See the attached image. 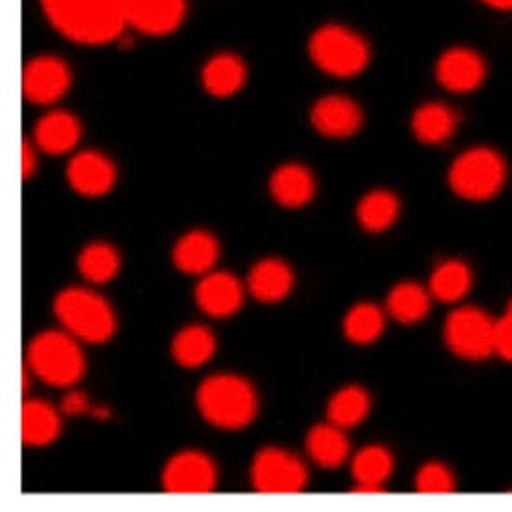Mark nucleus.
I'll list each match as a JSON object with an SVG mask.
<instances>
[{
    "mask_svg": "<svg viewBox=\"0 0 512 512\" xmlns=\"http://www.w3.org/2000/svg\"><path fill=\"white\" fill-rule=\"evenodd\" d=\"M41 8L64 38L82 45H105L127 28L122 0H41Z\"/></svg>",
    "mask_w": 512,
    "mask_h": 512,
    "instance_id": "1",
    "label": "nucleus"
},
{
    "mask_svg": "<svg viewBox=\"0 0 512 512\" xmlns=\"http://www.w3.org/2000/svg\"><path fill=\"white\" fill-rule=\"evenodd\" d=\"M254 386L237 375H215L203 380L198 390V408L205 421L226 431L248 427L257 414Z\"/></svg>",
    "mask_w": 512,
    "mask_h": 512,
    "instance_id": "2",
    "label": "nucleus"
},
{
    "mask_svg": "<svg viewBox=\"0 0 512 512\" xmlns=\"http://www.w3.org/2000/svg\"><path fill=\"white\" fill-rule=\"evenodd\" d=\"M27 367L41 382L54 388H69L81 380L86 360L77 337L66 330H49L30 341Z\"/></svg>",
    "mask_w": 512,
    "mask_h": 512,
    "instance_id": "3",
    "label": "nucleus"
},
{
    "mask_svg": "<svg viewBox=\"0 0 512 512\" xmlns=\"http://www.w3.org/2000/svg\"><path fill=\"white\" fill-rule=\"evenodd\" d=\"M54 315L66 332L86 343H105L118 324L107 300L81 287L66 289L54 298Z\"/></svg>",
    "mask_w": 512,
    "mask_h": 512,
    "instance_id": "4",
    "label": "nucleus"
},
{
    "mask_svg": "<svg viewBox=\"0 0 512 512\" xmlns=\"http://www.w3.org/2000/svg\"><path fill=\"white\" fill-rule=\"evenodd\" d=\"M308 51L317 68L337 79L360 75L371 60V49L364 36L341 25L317 28L311 36Z\"/></svg>",
    "mask_w": 512,
    "mask_h": 512,
    "instance_id": "5",
    "label": "nucleus"
},
{
    "mask_svg": "<svg viewBox=\"0 0 512 512\" xmlns=\"http://www.w3.org/2000/svg\"><path fill=\"white\" fill-rule=\"evenodd\" d=\"M507 181V162L496 149L473 148L455 159L449 170L453 192L470 202H486L501 192Z\"/></svg>",
    "mask_w": 512,
    "mask_h": 512,
    "instance_id": "6",
    "label": "nucleus"
},
{
    "mask_svg": "<svg viewBox=\"0 0 512 512\" xmlns=\"http://www.w3.org/2000/svg\"><path fill=\"white\" fill-rule=\"evenodd\" d=\"M445 343L464 360H486L494 354L496 321L477 308H460L447 317Z\"/></svg>",
    "mask_w": 512,
    "mask_h": 512,
    "instance_id": "7",
    "label": "nucleus"
},
{
    "mask_svg": "<svg viewBox=\"0 0 512 512\" xmlns=\"http://www.w3.org/2000/svg\"><path fill=\"white\" fill-rule=\"evenodd\" d=\"M250 477L252 485L261 494H298L308 485L304 462L280 447L259 451Z\"/></svg>",
    "mask_w": 512,
    "mask_h": 512,
    "instance_id": "8",
    "label": "nucleus"
},
{
    "mask_svg": "<svg viewBox=\"0 0 512 512\" xmlns=\"http://www.w3.org/2000/svg\"><path fill=\"white\" fill-rule=\"evenodd\" d=\"M71 69L62 58H32L23 71V94L34 105H53L68 94Z\"/></svg>",
    "mask_w": 512,
    "mask_h": 512,
    "instance_id": "9",
    "label": "nucleus"
},
{
    "mask_svg": "<svg viewBox=\"0 0 512 512\" xmlns=\"http://www.w3.org/2000/svg\"><path fill=\"white\" fill-rule=\"evenodd\" d=\"M216 466L200 451H185L168 460L162 486L170 494H209L216 486Z\"/></svg>",
    "mask_w": 512,
    "mask_h": 512,
    "instance_id": "10",
    "label": "nucleus"
},
{
    "mask_svg": "<svg viewBox=\"0 0 512 512\" xmlns=\"http://www.w3.org/2000/svg\"><path fill=\"white\" fill-rule=\"evenodd\" d=\"M127 27L146 36H166L181 27L187 0H122Z\"/></svg>",
    "mask_w": 512,
    "mask_h": 512,
    "instance_id": "11",
    "label": "nucleus"
},
{
    "mask_svg": "<svg viewBox=\"0 0 512 512\" xmlns=\"http://www.w3.org/2000/svg\"><path fill=\"white\" fill-rule=\"evenodd\" d=\"M486 77L485 60L468 47L447 49L436 64V79L453 94L477 90Z\"/></svg>",
    "mask_w": 512,
    "mask_h": 512,
    "instance_id": "12",
    "label": "nucleus"
},
{
    "mask_svg": "<svg viewBox=\"0 0 512 512\" xmlns=\"http://www.w3.org/2000/svg\"><path fill=\"white\" fill-rule=\"evenodd\" d=\"M118 172L114 162L99 151H81L68 166V181L71 189L81 196L99 198L114 189Z\"/></svg>",
    "mask_w": 512,
    "mask_h": 512,
    "instance_id": "13",
    "label": "nucleus"
},
{
    "mask_svg": "<svg viewBox=\"0 0 512 512\" xmlns=\"http://www.w3.org/2000/svg\"><path fill=\"white\" fill-rule=\"evenodd\" d=\"M311 123L317 133L328 138H349L364 123V112L345 95H326L311 108Z\"/></svg>",
    "mask_w": 512,
    "mask_h": 512,
    "instance_id": "14",
    "label": "nucleus"
},
{
    "mask_svg": "<svg viewBox=\"0 0 512 512\" xmlns=\"http://www.w3.org/2000/svg\"><path fill=\"white\" fill-rule=\"evenodd\" d=\"M196 302L203 313L215 319L230 317L243 306V283L230 272H209L196 287Z\"/></svg>",
    "mask_w": 512,
    "mask_h": 512,
    "instance_id": "15",
    "label": "nucleus"
},
{
    "mask_svg": "<svg viewBox=\"0 0 512 512\" xmlns=\"http://www.w3.org/2000/svg\"><path fill=\"white\" fill-rule=\"evenodd\" d=\"M172 257L174 265L181 272L192 276H205L213 272L218 263L220 244L209 231H190L177 241Z\"/></svg>",
    "mask_w": 512,
    "mask_h": 512,
    "instance_id": "16",
    "label": "nucleus"
},
{
    "mask_svg": "<svg viewBox=\"0 0 512 512\" xmlns=\"http://www.w3.org/2000/svg\"><path fill=\"white\" fill-rule=\"evenodd\" d=\"M315 177L310 168L297 162L280 166L270 177V194L287 209H298L311 202L315 196Z\"/></svg>",
    "mask_w": 512,
    "mask_h": 512,
    "instance_id": "17",
    "label": "nucleus"
},
{
    "mask_svg": "<svg viewBox=\"0 0 512 512\" xmlns=\"http://www.w3.org/2000/svg\"><path fill=\"white\" fill-rule=\"evenodd\" d=\"M81 122L66 110H53L41 118L34 140L36 148L49 155H64L75 148L81 140Z\"/></svg>",
    "mask_w": 512,
    "mask_h": 512,
    "instance_id": "18",
    "label": "nucleus"
},
{
    "mask_svg": "<svg viewBox=\"0 0 512 512\" xmlns=\"http://www.w3.org/2000/svg\"><path fill=\"white\" fill-rule=\"evenodd\" d=\"M393 472V457L382 445H369L352 460L354 494H380Z\"/></svg>",
    "mask_w": 512,
    "mask_h": 512,
    "instance_id": "19",
    "label": "nucleus"
},
{
    "mask_svg": "<svg viewBox=\"0 0 512 512\" xmlns=\"http://www.w3.org/2000/svg\"><path fill=\"white\" fill-rule=\"evenodd\" d=\"M293 270L282 259H263L248 276V291L259 302H280L293 289Z\"/></svg>",
    "mask_w": 512,
    "mask_h": 512,
    "instance_id": "20",
    "label": "nucleus"
},
{
    "mask_svg": "<svg viewBox=\"0 0 512 512\" xmlns=\"http://www.w3.org/2000/svg\"><path fill=\"white\" fill-rule=\"evenodd\" d=\"M203 88L213 97L237 94L246 82V64L233 53L215 54L202 69Z\"/></svg>",
    "mask_w": 512,
    "mask_h": 512,
    "instance_id": "21",
    "label": "nucleus"
},
{
    "mask_svg": "<svg viewBox=\"0 0 512 512\" xmlns=\"http://www.w3.org/2000/svg\"><path fill=\"white\" fill-rule=\"evenodd\" d=\"M62 431V419L45 401H25L21 408V438L28 447L53 444Z\"/></svg>",
    "mask_w": 512,
    "mask_h": 512,
    "instance_id": "22",
    "label": "nucleus"
},
{
    "mask_svg": "<svg viewBox=\"0 0 512 512\" xmlns=\"http://www.w3.org/2000/svg\"><path fill=\"white\" fill-rule=\"evenodd\" d=\"M306 449L315 464L326 470H334L349 459L351 444L345 431L328 421L311 429L306 438Z\"/></svg>",
    "mask_w": 512,
    "mask_h": 512,
    "instance_id": "23",
    "label": "nucleus"
},
{
    "mask_svg": "<svg viewBox=\"0 0 512 512\" xmlns=\"http://www.w3.org/2000/svg\"><path fill=\"white\" fill-rule=\"evenodd\" d=\"M457 114L442 103H427L419 107L412 118V131L419 142L436 146L444 144L457 131Z\"/></svg>",
    "mask_w": 512,
    "mask_h": 512,
    "instance_id": "24",
    "label": "nucleus"
},
{
    "mask_svg": "<svg viewBox=\"0 0 512 512\" xmlns=\"http://www.w3.org/2000/svg\"><path fill=\"white\" fill-rule=\"evenodd\" d=\"M216 351V337L209 328L192 324L183 328L172 343V356L177 364L196 369L207 364Z\"/></svg>",
    "mask_w": 512,
    "mask_h": 512,
    "instance_id": "25",
    "label": "nucleus"
},
{
    "mask_svg": "<svg viewBox=\"0 0 512 512\" xmlns=\"http://www.w3.org/2000/svg\"><path fill=\"white\" fill-rule=\"evenodd\" d=\"M431 297V291L418 283H399L388 297V313L399 323H419L429 315Z\"/></svg>",
    "mask_w": 512,
    "mask_h": 512,
    "instance_id": "26",
    "label": "nucleus"
},
{
    "mask_svg": "<svg viewBox=\"0 0 512 512\" xmlns=\"http://www.w3.org/2000/svg\"><path fill=\"white\" fill-rule=\"evenodd\" d=\"M371 410V397L360 386H347L337 391L328 403V421L347 431L358 427Z\"/></svg>",
    "mask_w": 512,
    "mask_h": 512,
    "instance_id": "27",
    "label": "nucleus"
},
{
    "mask_svg": "<svg viewBox=\"0 0 512 512\" xmlns=\"http://www.w3.org/2000/svg\"><path fill=\"white\" fill-rule=\"evenodd\" d=\"M401 203L390 190H373L365 194L356 209L358 222L365 231L380 233L391 228L399 216Z\"/></svg>",
    "mask_w": 512,
    "mask_h": 512,
    "instance_id": "28",
    "label": "nucleus"
},
{
    "mask_svg": "<svg viewBox=\"0 0 512 512\" xmlns=\"http://www.w3.org/2000/svg\"><path fill=\"white\" fill-rule=\"evenodd\" d=\"M472 269L462 261H445L432 272L429 291L442 302H459L472 289Z\"/></svg>",
    "mask_w": 512,
    "mask_h": 512,
    "instance_id": "29",
    "label": "nucleus"
},
{
    "mask_svg": "<svg viewBox=\"0 0 512 512\" xmlns=\"http://www.w3.org/2000/svg\"><path fill=\"white\" fill-rule=\"evenodd\" d=\"M122 267L118 250L107 243L88 244L79 256V272L90 283H107L116 278Z\"/></svg>",
    "mask_w": 512,
    "mask_h": 512,
    "instance_id": "30",
    "label": "nucleus"
},
{
    "mask_svg": "<svg viewBox=\"0 0 512 512\" xmlns=\"http://www.w3.org/2000/svg\"><path fill=\"white\" fill-rule=\"evenodd\" d=\"M386 328L384 311L375 304H358L345 317V336L356 345H369L382 336Z\"/></svg>",
    "mask_w": 512,
    "mask_h": 512,
    "instance_id": "31",
    "label": "nucleus"
},
{
    "mask_svg": "<svg viewBox=\"0 0 512 512\" xmlns=\"http://www.w3.org/2000/svg\"><path fill=\"white\" fill-rule=\"evenodd\" d=\"M416 490L421 494H449L455 490V477L444 464L431 462L416 475Z\"/></svg>",
    "mask_w": 512,
    "mask_h": 512,
    "instance_id": "32",
    "label": "nucleus"
},
{
    "mask_svg": "<svg viewBox=\"0 0 512 512\" xmlns=\"http://www.w3.org/2000/svg\"><path fill=\"white\" fill-rule=\"evenodd\" d=\"M494 354L503 360L512 362V317L505 315L496 321V337H494Z\"/></svg>",
    "mask_w": 512,
    "mask_h": 512,
    "instance_id": "33",
    "label": "nucleus"
},
{
    "mask_svg": "<svg viewBox=\"0 0 512 512\" xmlns=\"http://www.w3.org/2000/svg\"><path fill=\"white\" fill-rule=\"evenodd\" d=\"M62 412L68 414L71 418L88 414L90 412V401H88L86 393L69 391L68 395L62 399Z\"/></svg>",
    "mask_w": 512,
    "mask_h": 512,
    "instance_id": "34",
    "label": "nucleus"
},
{
    "mask_svg": "<svg viewBox=\"0 0 512 512\" xmlns=\"http://www.w3.org/2000/svg\"><path fill=\"white\" fill-rule=\"evenodd\" d=\"M21 170H23V177H25V179H30V177L36 174V170H38V153H36V146H32L28 140L23 142Z\"/></svg>",
    "mask_w": 512,
    "mask_h": 512,
    "instance_id": "35",
    "label": "nucleus"
},
{
    "mask_svg": "<svg viewBox=\"0 0 512 512\" xmlns=\"http://www.w3.org/2000/svg\"><path fill=\"white\" fill-rule=\"evenodd\" d=\"M483 2L498 10H512V0H483Z\"/></svg>",
    "mask_w": 512,
    "mask_h": 512,
    "instance_id": "36",
    "label": "nucleus"
},
{
    "mask_svg": "<svg viewBox=\"0 0 512 512\" xmlns=\"http://www.w3.org/2000/svg\"><path fill=\"white\" fill-rule=\"evenodd\" d=\"M507 315H509V317H512V302L511 306H509V311H507Z\"/></svg>",
    "mask_w": 512,
    "mask_h": 512,
    "instance_id": "37",
    "label": "nucleus"
}]
</instances>
